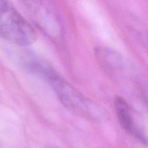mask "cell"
<instances>
[{"label": "cell", "instance_id": "obj_1", "mask_svg": "<svg viewBox=\"0 0 148 148\" xmlns=\"http://www.w3.org/2000/svg\"><path fill=\"white\" fill-rule=\"evenodd\" d=\"M45 79L66 109L95 122H102L108 119V114L103 107L85 98L66 82L56 69H52Z\"/></svg>", "mask_w": 148, "mask_h": 148}, {"label": "cell", "instance_id": "obj_2", "mask_svg": "<svg viewBox=\"0 0 148 148\" xmlns=\"http://www.w3.org/2000/svg\"><path fill=\"white\" fill-rule=\"evenodd\" d=\"M95 55L103 70L127 91L143 97V85L135 68L116 51L110 48H95Z\"/></svg>", "mask_w": 148, "mask_h": 148}, {"label": "cell", "instance_id": "obj_3", "mask_svg": "<svg viewBox=\"0 0 148 148\" xmlns=\"http://www.w3.org/2000/svg\"><path fill=\"white\" fill-rule=\"evenodd\" d=\"M0 37L25 47L34 43L37 32L8 0H0Z\"/></svg>", "mask_w": 148, "mask_h": 148}, {"label": "cell", "instance_id": "obj_4", "mask_svg": "<svg viewBox=\"0 0 148 148\" xmlns=\"http://www.w3.org/2000/svg\"><path fill=\"white\" fill-rule=\"evenodd\" d=\"M33 24L51 40L63 38V27L59 14L49 0H21Z\"/></svg>", "mask_w": 148, "mask_h": 148}, {"label": "cell", "instance_id": "obj_5", "mask_svg": "<svg viewBox=\"0 0 148 148\" xmlns=\"http://www.w3.org/2000/svg\"><path fill=\"white\" fill-rule=\"evenodd\" d=\"M114 107L121 127L142 143L146 144L147 137L143 126L140 124L136 114L128 103L121 97H116L114 100Z\"/></svg>", "mask_w": 148, "mask_h": 148}]
</instances>
